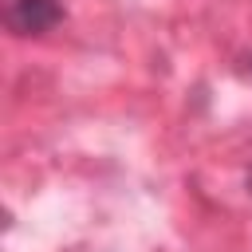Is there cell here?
Wrapping results in <instances>:
<instances>
[{
  "mask_svg": "<svg viewBox=\"0 0 252 252\" xmlns=\"http://www.w3.org/2000/svg\"><path fill=\"white\" fill-rule=\"evenodd\" d=\"M63 20L59 0H4V28L12 35H43Z\"/></svg>",
  "mask_w": 252,
  "mask_h": 252,
  "instance_id": "6da1fadb",
  "label": "cell"
}]
</instances>
